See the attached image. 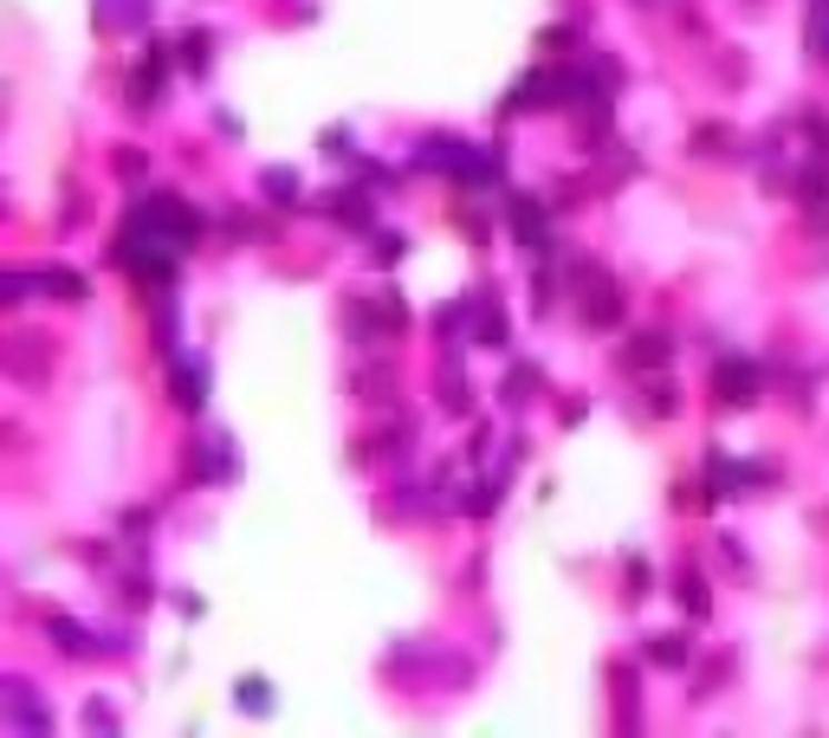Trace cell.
Instances as JSON below:
<instances>
[{"instance_id": "52a82bcc", "label": "cell", "mask_w": 829, "mask_h": 738, "mask_svg": "<svg viewBox=\"0 0 829 738\" xmlns=\"http://www.w3.org/2000/svg\"><path fill=\"white\" fill-rule=\"evenodd\" d=\"M162 84H169V59H162V52H150V59L137 66V98H130V104H137V111H150L156 98H162Z\"/></svg>"}, {"instance_id": "2e32d148", "label": "cell", "mask_w": 829, "mask_h": 738, "mask_svg": "<svg viewBox=\"0 0 829 738\" xmlns=\"http://www.w3.org/2000/svg\"><path fill=\"white\" fill-rule=\"evenodd\" d=\"M240 712H272V687H266V680H253V674H247V680H240Z\"/></svg>"}, {"instance_id": "9a60e30c", "label": "cell", "mask_w": 829, "mask_h": 738, "mask_svg": "<svg viewBox=\"0 0 829 738\" xmlns=\"http://www.w3.org/2000/svg\"><path fill=\"white\" fill-rule=\"evenodd\" d=\"M201 382H208V376H201V369L176 363V402H182V408H201Z\"/></svg>"}, {"instance_id": "d6986e66", "label": "cell", "mask_w": 829, "mask_h": 738, "mask_svg": "<svg viewBox=\"0 0 829 738\" xmlns=\"http://www.w3.org/2000/svg\"><path fill=\"white\" fill-rule=\"evenodd\" d=\"M680 584H687V609H693V616H707V609H713V602H707V584H700V577H693V570H687V577H680Z\"/></svg>"}, {"instance_id": "44dd1931", "label": "cell", "mask_w": 829, "mask_h": 738, "mask_svg": "<svg viewBox=\"0 0 829 738\" xmlns=\"http://www.w3.org/2000/svg\"><path fill=\"white\" fill-rule=\"evenodd\" d=\"M27 286H33V279H27V272H7V279H0V298H7V305H13V298H27Z\"/></svg>"}, {"instance_id": "8fae6325", "label": "cell", "mask_w": 829, "mask_h": 738, "mask_svg": "<svg viewBox=\"0 0 829 738\" xmlns=\"http://www.w3.org/2000/svg\"><path fill=\"white\" fill-rule=\"evenodd\" d=\"M260 188H266V201H279V208H292V201H299V176H292V169H266Z\"/></svg>"}, {"instance_id": "7a4b0ae2", "label": "cell", "mask_w": 829, "mask_h": 738, "mask_svg": "<svg viewBox=\"0 0 829 738\" xmlns=\"http://www.w3.org/2000/svg\"><path fill=\"white\" fill-rule=\"evenodd\" d=\"M137 221L156 227V240H162V247H176V253H182V247H194V233H201L194 208H189V201H176V195H156Z\"/></svg>"}, {"instance_id": "6da1fadb", "label": "cell", "mask_w": 829, "mask_h": 738, "mask_svg": "<svg viewBox=\"0 0 829 738\" xmlns=\"http://www.w3.org/2000/svg\"><path fill=\"white\" fill-rule=\"evenodd\" d=\"M414 162L421 169H453L460 182H492V162L480 156L473 143H460V137H428V143H414Z\"/></svg>"}, {"instance_id": "3957f363", "label": "cell", "mask_w": 829, "mask_h": 738, "mask_svg": "<svg viewBox=\"0 0 829 738\" xmlns=\"http://www.w3.org/2000/svg\"><path fill=\"white\" fill-rule=\"evenodd\" d=\"M616 318H622V292H616V279H609L603 266H590V292H583V325L609 331Z\"/></svg>"}, {"instance_id": "e0dca14e", "label": "cell", "mask_w": 829, "mask_h": 738, "mask_svg": "<svg viewBox=\"0 0 829 738\" xmlns=\"http://www.w3.org/2000/svg\"><path fill=\"white\" fill-rule=\"evenodd\" d=\"M531 389H538V369H512V376H506V402L512 408L531 402Z\"/></svg>"}, {"instance_id": "9c48e42d", "label": "cell", "mask_w": 829, "mask_h": 738, "mask_svg": "<svg viewBox=\"0 0 829 738\" xmlns=\"http://www.w3.org/2000/svg\"><path fill=\"white\" fill-rule=\"evenodd\" d=\"M512 233H519L526 247H545V208L519 195V201H512Z\"/></svg>"}, {"instance_id": "ffe728a7", "label": "cell", "mask_w": 829, "mask_h": 738, "mask_svg": "<svg viewBox=\"0 0 829 738\" xmlns=\"http://www.w3.org/2000/svg\"><path fill=\"white\" fill-rule=\"evenodd\" d=\"M377 259H382V266H396V259H402V233H377Z\"/></svg>"}, {"instance_id": "5b68a950", "label": "cell", "mask_w": 829, "mask_h": 738, "mask_svg": "<svg viewBox=\"0 0 829 738\" xmlns=\"http://www.w3.org/2000/svg\"><path fill=\"white\" fill-rule=\"evenodd\" d=\"M719 402H732V408H752L758 402V369L752 363H739V357H732V363H719Z\"/></svg>"}, {"instance_id": "ba28073f", "label": "cell", "mask_w": 829, "mask_h": 738, "mask_svg": "<svg viewBox=\"0 0 829 738\" xmlns=\"http://www.w3.org/2000/svg\"><path fill=\"white\" fill-rule=\"evenodd\" d=\"M33 286L46 298H66V305H78V298H84V279H78L72 266H46V272H33Z\"/></svg>"}, {"instance_id": "8992f818", "label": "cell", "mask_w": 829, "mask_h": 738, "mask_svg": "<svg viewBox=\"0 0 829 738\" xmlns=\"http://www.w3.org/2000/svg\"><path fill=\"white\" fill-rule=\"evenodd\" d=\"M143 20H150V0H98L104 33H143Z\"/></svg>"}, {"instance_id": "5bb4252c", "label": "cell", "mask_w": 829, "mask_h": 738, "mask_svg": "<svg viewBox=\"0 0 829 738\" xmlns=\"http://www.w3.org/2000/svg\"><path fill=\"white\" fill-rule=\"evenodd\" d=\"M648 661L655 667H687V641H680V635H655V641H648Z\"/></svg>"}, {"instance_id": "30bf717a", "label": "cell", "mask_w": 829, "mask_h": 738, "mask_svg": "<svg viewBox=\"0 0 829 738\" xmlns=\"http://www.w3.org/2000/svg\"><path fill=\"white\" fill-rule=\"evenodd\" d=\"M52 641H59V648H72V661H91V655H98V641H91L78 622H66V616L52 622Z\"/></svg>"}, {"instance_id": "ac0fdd59", "label": "cell", "mask_w": 829, "mask_h": 738, "mask_svg": "<svg viewBox=\"0 0 829 738\" xmlns=\"http://www.w3.org/2000/svg\"><path fill=\"white\" fill-rule=\"evenodd\" d=\"M84 726H91V732H117V712H111V700H91V706H84Z\"/></svg>"}, {"instance_id": "4fadbf2b", "label": "cell", "mask_w": 829, "mask_h": 738, "mask_svg": "<svg viewBox=\"0 0 829 738\" xmlns=\"http://www.w3.org/2000/svg\"><path fill=\"white\" fill-rule=\"evenodd\" d=\"M668 357H675L668 337H636V350H629V363H636V369H661Z\"/></svg>"}, {"instance_id": "277c9868", "label": "cell", "mask_w": 829, "mask_h": 738, "mask_svg": "<svg viewBox=\"0 0 829 738\" xmlns=\"http://www.w3.org/2000/svg\"><path fill=\"white\" fill-rule=\"evenodd\" d=\"M0 700H7V726H20V732H46L52 726V712H39V694L27 680H0Z\"/></svg>"}, {"instance_id": "7c38bea8", "label": "cell", "mask_w": 829, "mask_h": 738, "mask_svg": "<svg viewBox=\"0 0 829 738\" xmlns=\"http://www.w3.org/2000/svg\"><path fill=\"white\" fill-rule=\"evenodd\" d=\"M194 473H214V480H227V473H233V453H227V441H201V453H194Z\"/></svg>"}]
</instances>
